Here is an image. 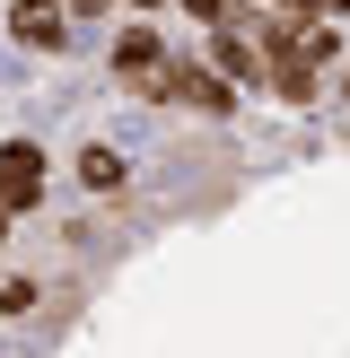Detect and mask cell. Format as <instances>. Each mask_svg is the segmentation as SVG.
Wrapping results in <instances>:
<instances>
[{
  "mask_svg": "<svg viewBox=\"0 0 350 358\" xmlns=\"http://www.w3.org/2000/svg\"><path fill=\"white\" fill-rule=\"evenodd\" d=\"M132 96H149V105H167V114H192V122H237V105H245V87H237V79H219V70H210L202 52H167V62H158L149 79L132 87Z\"/></svg>",
  "mask_w": 350,
  "mask_h": 358,
  "instance_id": "1",
  "label": "cell"
},
{
  "mask_svg": "<svg viewBox=\"0 0 350 358\" xmlns=\"http://www.w3.org/2000/svg\"><path fill=\"white\" fill-rule=\"evenodd\" d=\"M44 192H52V149L44 140H0V210L9 219H27V210H44Z\"/></svg>",
  "mask_w": 350,
  "mask_h": 358,
  "instance_id": "2",
  "label": "cell"
},
{
  "mask_svg": "<svg viewBox=\"0 0 350 358\" xmlns=\"http://www.w3.org/2000/svg\"><path fill=\"white\" fill-rule=\"evenodd\" d=\"M167 52H175L167 17H114V35H105V70H114V87H140Z\"/></svg>",
  "mask_w": 350,
  "mask_h": 358,
  "instance_id": "3",
  "label": "cell"
},
{
  "mask_svg": "<svg viewBox=\"0 0 350 358\" xmlns=\"http://www.w3.org/2000/svg\"><path fill=\"white\" fill-rule=\"evenodd\" d=\"M254 96H272V105H289V114H315V105H324L332 96V70H315L307 62V52H272V62H262V87H254Z\"/></svg>",
  "mask_w": 350,
  "mask_h": 358,
  "instance_id": "4",
  "label": "cell"
},
{
  "mask_svg": "<svg viewBox=\"0 0 350 358\" xmlns=\"http://www.w3.org/2000/svg\"><path fill=\"white\" fill-rule=\"evenodd\" d=\"M202 62L219 70V79H237L245 96L262 87V44L245 35V17H219V27H202Z\"/></svg>",
  "mask_w": 350,
  "mask_h": 358,
  "instance_id": "5",
  "label": "cell"
},
{
  "mask_svg": "<svg viewBox=\"0 0 350 358\" xmlns=\"http://www.w3.org/2000/svg\"><path fill=\"white\" fill-rule=\"evenodd\" d=\"M70 35H79L70 27V0H9V44L18 52H44L52 62V52H70Z\"/></svg>",
  "mask_w": 350,
  "mask_h": 358,
  "instance_id": "6",
  "label": "cell"
},
{
  "mask_svg": "<svg viewBox=\"0 0 350 358\" xmlns=\"http://www.w3.org/2000/svg\"><path fill=\"white\" fill-rule=\"evenodd\" d=\"M70 184H79L88 201H114V192H132V157H122L114 140H79V149H70Z\"/></svg>",
  "mask_w": 350,
  "mask_h": 358,
  "instance_id": "7",
  "label": "cell"
},
{
  "mask_svg": "<svg viewBox=\"0 0 350 358\" xmlns=\"http://www.w3.org/2000/svg\"><path fill=\"white\" fill-rule=\"evenodd\" d=\"M298 52L315 70H342L350 62V17H298Z\"/></svg>",
  "mask_w": 350,
  "mask_h": 358,
  "instance_id": "8",
  "label": "cell"
},
{
  "mask_svg": "<svg viewBox=\"0 0 350 358\" xmlns=\"http://www.w3.org/2000/svg\"><path fill=\"white\" fill-rule=\"evenodd\" d=\"M35 306H44V280H35V271H18V262L0 254V315H9V324H27Z\"/></svg>",
  "mask_w": 350,
  "mask_h": 358,
  "instance_id": "9",
  "label": "cell"
},
{
  "mask_svg": "<svg viewBox=\"0 0 350 358\" xmlns=\"http://www.w3.org/2000/svg\"><path fill=\"white\" fill-rule=\"evenodd\" d=\"M175 17H192V27H219V17H245V0H167Z\"/></svg>",
  "mask_w": 350,
  "mask_h": 358,
  "instance_id": "10",
  "label": "cell"
},
{
  "mask_svg": "<svg viewBox=\"0 0 350 358\" xmlns=\"http://www.w3.org/2000/svg\"><path fill=\"white\" fill-rule=\"evenodd\" d=\"M70 27H114V0H70Z\"/></svg>",
  "mask_w": 350,
  "mask_h": 358,
  "instance_id": "11",
  "label": "cell"
},
{
  "mask_svg": "<svg viewBox=\"0 0 350 358\" xmlns=\"http://www.w3.org/2000/svg\"><path fill=\"white\" fill-rule=\"evenodd\" d=\"M114 17H167V0H114Z\"/></svg>",
  "mask_w": 350,
  "mask_h": 358,
  "instance_id": "12",
  "label": "cell"
},
{
  "mask_svg": "<svg viewBox=\"0 0 350 358\" xmlns=\"http://www.w3.org/2000/svg\"><path fill=\"white\" fill-rule=\"evenodd\" d=\"M332 105H350V62H342V70H332Z\"/></svg>",
  "mask_w": 350,
  "mask_h": 358,
  "instance_id": "13",
  "label": "cell"
},
{
  "mask_svg": "<svg viewBox=\"0 0 350 358\" xmlns=\"http://www.w3.org/2000/svg\"><path fill=\"white\" fill-rule=\"evenodd\" d=\"M9 227H18V219H9V210H0V254H9Z\"/></svg>",
  "mask_w": 350,
  "mask_h": 358,
  "instance_id": "14",
  "label": "cell"
},
{
  "mask_svg": "<svg viewBox=\"0 0 350 358\" xmlns=\"http://www.w3.org/2000/svg\"><path fill=\"white\" fill-rule=\"evenodd\" d=\"M324 17H350V0H324Z\"/></svg>",
  "mask_w": 350,
  "mask_h": 358,
  "instance_id": "15",
  "label": "cell"
}]
</instances>
